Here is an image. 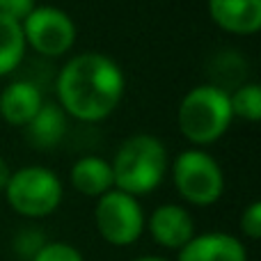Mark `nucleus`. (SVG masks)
<instances>
[{
    "label": "nucleus",
    "mask_w": 261,
    "mask_h": 261,
    "mask_svg": "<svg viewBox=\"0 0 261 261\" xmlns=\"http://www.w3.org/2000/svg\"><path fill=\"white\" fill-rule=\"evenodd\" d=\"M167 172V151L153 135L124 140L113 163V184L126 195H144L161 186Z\"/></svg>",
    "instance_id": "f03ea898"
},
{
    "label": "nucleus",
    "mask_w": 261,
    "mask_h": 261,
    "mask_svg": "<svg viewBox=\"0 0 261 261\" xmlns=\"http://www.w3.org/2000/svg\"><path fill=\"white\" fill-rule=\"evenodd\" d=\"M231 115L243 117L248 122H257L261 117V87L257 83H245L234 94H229Z\"/></svg>",
    "instance_id": "2eb2a0df"
},
{
    "label": "nucleus",
    "mask_w": 261,
    "mask_h": 261,
    "mask_svg": "<svg viewBox=\"0 0 261 261\" xmlns=\"http://www.w3.org/2000/svg\"><path fill=\"white\" fill-rule=\"evenodd\" d=\"M241 229L252 241H257L261 236V204L259 202H252L243 211V216H241Z\"/></svg>",
    "instance_id": "f3484780"
},
{
    "label": "nucleus",
    "mask_w": 261,
    "mask_h": 261,
    "mask_svg": "<svg viewBox=\"0 0 261 261\" xmlns=\"http://www.w3.org/2000/svg\"><path fill=\"white\" fill-rule=\"evenodd\" d=\"M229 92L216 85H199L184 96L179 106V128L190 142L211 144L231 124Z\"/></svg>",
    "instance_id": "7ed1b4c3"
},
{
    "label": "nucleus",
    "mask_w": 261,
    "mask_h": 261,
    "mask_svg": "<svg viewBox=\"0 0 261 261\" xmlns=\"http://www.w3.org/2000/svg\"><path fill=\"white\" fill-rule=\"evenodd\" d=\"M96 229L108 243L113 245H130L140 239L144 229L142 206L133 195H126L122 190H108L99 197L94 211Z\"/></svg>",
    "instance_id": "423d86ee"
},
{
    "label": "nucleus",
    "mask_w": 261,
    "mask_h": 261,
    "mask_svg": "<svg viewBox=\"0 0 261 261\" xmlns=\"http://www.w3.org/2000/svg\"><path fill=\"white\" fill-rule=\"evenodd\" d=\"M35 9V0H0V14L23 23L28 14Z\"/></svg>",
    "instance_id": "a211bd4d"
},
{
    "label": "nucleus",
    "mask_w": 261,
    "mask_h": 261,
    "mask_svg": "<svg viewBox=\"0 0 261 261\" xmlns=\"http://www.w3.org/2000/svg\"><path fill=\"white\" fill-rule=\"evenodd\" d=\"M32 261H83V257L69 243H44Z\"/></svg>",
    "instance_id": "dca6fc26"
},
{
    "label": "nucleus",
    "mask_w": 261,
    "mask_h": 261,
    "mask_svg": "<svg viewBox=\"0 0 261 261\" xmlns=\"http://www.w3.org/2000/svg\"><path fill=\"white\" fill-rule=\"evenodd\" d=\"M124 94V73L115 60L101 53H81L62 67L58 96L62 110L83 122L108 117Z\"/></svg>",
    "instance_id": "f257e3e1"
},
{
    "label": "nucleus",
    "mask_w": 261,
    "mask_h": 261,
    "mask_svg": "<svg viewBox=\"0 0 261 261\" xmlns=\"http://www.w3.org/2000/svg\"><path fill=\"white\" fill-rule=\"evenodd\" d=\"M9 176H12V172H9V167H7V163L0 158V190L7 186V181H9Z\"/></svg>",
    "instance_id": "6ab92c4d"
},
{
    "label": "nucleus",
    "mask_w": 261,
    "mask_h": 261,
    "mask_svg": "<svg viewBox=\"0 0 261 261\" xmlns=\"http://www.w3.org/2000/svg\"><path fill=\"white\" fill-rule=\"evenodd\" d=\"M179 261H248V252L236 236L211 231L193 236L181 248Z\"/></svg>",
    "instance_id": "1a4fd4ad"
},
{
    "label": "nucleus",
    "mask_w": 261,
    "mask_h": 261,
    "mask_svg": "<svg viewBox=\"0 0 261 261\" xmlns=\"http://www.w3.org/2000/svg\"><path fill=\"white\" fill-rule=\"evenodd\" d=\"M71 186L87 197H101L113 190V165L99 156H85L71 167Z\"/></svg>",
    "instance_id": "f8f14e48"
},
{
    "label": "nucleus",
    "mask_w": 261,
    "mask_h": 261,
    "mask_svg": "<svg viewBox=\"0 0 261 261\" xmlns=\"http://www.w3.org/2000/svg\"><path fill=\"white\" fill-rule=\"evenodd\" d=\"M149 231L158 245L170 250H181L195 236V225L190 213L184 206L163 204L151 213Z\"/></svg>",
    "instance_id": "6e6552de"
},
{
    "label": "nucleus",
    "mask_w": 261,
    "mask_h": 261,
    "mask_svg": "<svg viewBox=\"0 0 261 261\" xmlns=\"http://www.w3.org/2000/svg\"><path fill=\"white\" fill-rule=\"evenodd\" d=\"M211 18L227 32L254 35L261 28V0H208Z\"/></svg>",
    "instance_id": "9d476101"
},
{
    "label": "nucleus",
    "mask_w": 261,
    "mask_h": 261,
    "mask_svg": "<svg viewBox=\"0 0 261 261\" xmlns=\"http://www.w3.org/2000/svg\"><path fill=\"white\" fill-rule=\"evenodd\" d=\"M172 176L181 197L197 206L216 204L225 188V176L216 158L199 149L179 153L172 163Z\"/></svg>",
    "instance_id": "39448f33"
},
{
    "label": "nucleus",
    "mask_w": 261,
    "mask_h": 261,
    "mask_svg": "<svg viewBox=\"0 0 261 261\" xmlns=\"http://www.w3.org/2000/svg\"><path fill=\"white\" fill-rule=\"evenodd\" d=\"M135 261H167V259H163V257H140Z\"/></svg>",
    "instance_id": "aec40b11"
},
{
    "label": "nucleus",
    "mask_w": 261,
    "mask_h": 261,
    "mask_svg": "<svg viewBox=\"0 0 261 261\" xmlns=\"http://www.w3.org/2000/svg\"><path fill=\"white\" fill-rule=\"evenodd\" d=\"M67 133L64 110L53 103H41L37 115L28 122V138L37 149H50Z\"/></svg>",
    "instance_id": "ddd939ff"
},
{
    "label": "nucleus",
    "mask_w": 261,
    "mask_h": 261,
    "mask_svg": "<svg viewBox=\"0 0 261 261\" xmlns=\"http://www.w3.org/2000/svg\"><path fill=\"white\" fill-rule=\"evenodd\" d=\"M21 28L25 44L48 58L67 53L76 41V25L69 14L58 7H35L21 23Z\"/></svg>",
    "instance_id": "0eeeda50"
},
{
    "label": "nucleus",
    "mask_w": 261,
    "mask_h": 261,
    "mask_svg": "<svg viewBox=\"0 0 261 261\" xmlns=\"http://www.w3.org/2000/svg\"><path fill=\"white\" fill-rule=\"evenodd\" d=\"M5 193L9 206L25 218L50 216L62 202V184L58 174L39 165L14 172L5 186Z\"/></svg>",
    "instance_id": "20e7f679"
},
{
    "label": "nucleus",
    "mask_w": 261,
    "mask_h": 261,
    "mask_svg": "<svg viewBox=\"0 0 261 261\" xmlns=\"http://www.w3.org/2000/svg\"><path fill=\"white\" fill-rule=\"evenodd\" d=\"M41 108V94L32 83L16 81L0 94V115L12 126H28L37 110Z\"/></svg>",
    "instance_id": "9b49d317"
},
{
    "label": "nucleus",
    "mask_w": 261,
    "mask_h": 261,
    "mask_svg": "<svg viewBox=\"0 0 261 261\" xmlns=\"http://www.w3.org/2000/svg\"><path fill=\"white\" fill-rule=\"evenodd\" d=\"M25 53V37L18 21L0 14V76L14 71Z\"/></svg>",
    "instance_id": "4468645a"
}]
</instances>
